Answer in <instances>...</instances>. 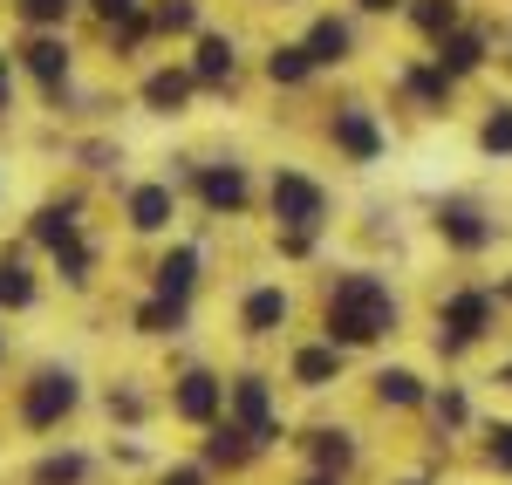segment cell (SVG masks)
Returning <instances> with one entry per match:
<instances>
[{"instance_id": "6da1fadb", "label": "cell", "mask_w": 512, "mask_h": 485, "mask_svg": "<svg viewBox=\"0 0 512 485\" xmlns=\"http://www.w3.org/2000/svg\"><path fill=\"white\" fill-rule=\"evenodd\" d=\"M396 322H403V308H396V294H390L383 274L349 267V274H335V281H328L321 335H328L335 349H376L383 335H396Z\"/></svg>"}, {"instance_id": "7a4b0ae2", "label": "cell", "mask_w": 512, "mask_h": 485, "mask_svg": "<svg viewBox=\"0 0 512 485\" xmlns=\"http://www.w3.org/2000/svg\"><path fill=\"white\" fill-rule=\"evenodd\" d=\"M76 410H82V376L69 363H41L35 376L21 383V397H14V424L35 431V438H48V431H62Z\"/></svg>"}, {"instance_id": "3957f363", "label": "cell", "mask_w": 512, "mask_h": 485, "mask_svg": "<svg viewBox=\"0 0 512 485\" xmlns=\"http://www.w3.org/2000/svg\"><path fill=\"white\" fill-rule=\"evenodd\" d=\"M499 287H451L444 301H437V356H465V349H478L492 328H499Z\"/></svg>"}, {"instance_id": "277c9868", "label": "cell", "mask_w": 512, "mask_h": 485, "mask_svg": "<svg viewBox=\"0 0 512 485\" xmlns=\"http://www.w3.org/2000/svg\"><path fill=\"white\" fill-rule=\"evenodd\" d=\"M328 185L308 178L301 164H274V178H267V212H274L280 233H321L328 226Z\"/></svg>"}, {"instance_id": "5b68a950", "label": "cell", "mask_w": 512, "mask_h": 485, "mask_svg": "<svg viewBox=\"0 0 512 485\" xmlns=\"http://www.w3.org/2000/svg\"><path fill=\"white\" fill-rule=\"evenodd\" d=\"M226 417H239L260 445H280V438H287V424H280V410H274V383H267V376H233V383H226Z\"/></svg>"}, {"instance_id": "8992f818", "label": "cell", "mask_w": 512, "mask_h": 485, "mask_svg": "<svg viewBox=\"0 0 512 485\" xmlns=\"http://www.w3.org/2000/svg\"><path fill=\"white\" fill-rule=\"evenodd\" d=\"M437 240L451 246V253H485V246L499 240V219L485 212L478 199H437Z\"/></svg>"}, {"instance_id": "52a82bcc", "label": "cell", "mask_w": 512, "mask_h": 485, "mask_svg": "<svg viewBox=\"0 0 512 485\" xmlns=\"http://www.w3.org/2000/svg\"><path fill=\"white\" fill-rule=\"evenodd\" d=\"M171 417L178 424H219L226 417V376H212V369H185V376H171Z\"/></svg>"}, {"instance_id": "ba28073f", "label": "cell", "mask_w": 512, "mask_h": 485, "mask_svg": "<svg viewBox=\"0 0 512 485\" xmlns=\"http://www.w3.org/2000/svg\"><path fill=\"white\" fill-rule=\"evenodd\" d=\"M192 192L212 219H239V212L253 205V178H246V164H198Z\"/></svg>"}, {"instance_id": "9c48e42d", "label": "cell", "mask_w": 512, "mask_h": 485, "mask_svg": "<svg viewBox=\"0 0 512 485\" xmlns=\"http://www.w3.org/2000/svg\"><path fill=\"white\" fill-rule=\"evenodd\" d=\"M328 144H335L349 164H376L383 151H390V137H383L376 110H362V103H342V110L328 117Z\"/></svg>"}, {"instance_id": "30bf717a", "label": "cell", "mask_w": 512, "mask_h": 485, "mask_svg": "<svg viewBox=\"0 0 512 485\" xmlns=\"http://www.w3.org/2000/svg\"><path fill=\"white\" fill-rule=\"evenodd\" d=\"M260 451L267 445H260L239 417H219V424H205V438H198V465H205V472H246Z\"/></svg>"}, {"instance_id": "8fae6325", "label": "cell", "mask_w": 512, "mask_h": 485, "mask_svg": "<svg viewBox=\"0 0 512 485\" xmlns=\"http://www.w3.org/2000/svg\"><path fill=\"white\" fill-rule=\"evenodd\" d=\"M21 69L41 82L48 103H62V89H69V41H62V28H35L21 41Z\"/></svg>"}, {"instance_id": "7c38bea8", "label": "cell", "mask_w": 512, "mask_h": 485, "mask_svg": "<svg viewBox=\"0 0 512 485\" xmlns=\"http://www.w3.org/2000/svg\"><path fill=\"white\" fill-rule=\"evenodd\" d=\"M171 219H178L171 178H151V185H130V192H123V226H130V233L158 240V233H171Z\"/></svg>"}, {"instance_id": "4fadbf2b", "label": "cell", "mask_w": 512, "mask_h": 485, "mask_svg": "<svg viewBox=\"0 0 512 485\" xmlns=\"http://www.w3.org/2000/svg\"><path fill=\"white\" fill-rule=\"evenodd\" d=\"M287 315H294V294H287L280 281L246 287V301H239V328H246L253 342H267V335H280V328H287Z\"/></svg>"}, {"instance_id": "5bb4252c", "label": "cell", "mask_w": 512, "mask_h": 485, "mask_svg": "<svg viewBox=\"0 0 512 485\" xmlns=\"http://www.w3.org/2000/svg\"><path fill=\"white\" fill-rule=\"evenodd\" d=\"M342 369H349V349H335L328 335H321V342H301V349L287 356V376H294L301 390H335Z\"/></svg>"}, {"instance_id": "9a60e30c", "label": "cell", "mask_w": 512, "mask_h": 485, "mask_svg": "<svg viewBox=\"0 0 512 485\" xmlns=\"http://www.w3.org/2000/svg\"><path fill=\"white\" fill-rule=\"evenodd\" d=\"M198 274H205V253H198V246H171V253H158V267H151V294L192 301Z\"/></svg>"}, {"instance_id": "2e32d148", "label": "cell", "mask_w": 512, "mask_h": 485, "mask_svg": "<svg viewBox=\"0 0 512 485\" xmlns=\"http://www.w3.org/2000/svg\"><path fill=\"white\" fill-rule=\"evenodd\" d=\"M76 233H82V205L76 199H48V205H35V219H28V246H41V253L69 246Z\"/></svg>"}, {"instance_id": "e0dca14e", "label": "cell", "mask_w": 512, "mask_h": 485, "mask_svg": "<svg viewBox=\"0 0 512 485\" xmlns=\"http://www.w3.org/2000/svg\"><path fill=\"white\" fill-rule=\"evenodd\" d=\"M198 76V89H226L233 82V69H239V48H233V35H198V48H192V62H185Z\"/></svg>"}, {"instance_id": "ac0fdd59", "label": "cell", "mask_w": 512, "mask_h": 485, "mask_svg": "<svg viewBox=\"0 0 512 485\" xmlns=\"http://www.w3.org/2000/svg\"><path fill=\"white\" fill-rule=\"evenodd\" d=\"M301 451H308V472H349L355 465V431H342V424H321V431H308L301 438Z\"/></svg>"}, {"instance_id": "d6986e66", "label": "cell", "mask_w": 512, "mask_h": 485, "mask_svg": "<svg viewBox=\"0 0 512 485\" xmlns=\"http://www.w3.org/2000/svg\"><path fill=\"white\" fill-rule=\"evenodd\" d=\"M369 383H376V404H383V410H417V404H431V383H424L417 369H403V363H383Z\"/></svg>"}, {"instance_id": "ffe728a7", "label": "cell", "mask_w": 512, "mask_h": 485, "mask_svg": "<svg viewBox=\"0 0 512 485\" xmlns=\"http://www.w3.org/2000/svg\"><path fill=\"white\" fill-rule=\"evenodd\" d=\"M431 62H437V69H444L451 82L478 76V69H485V35H478V28H451V35L437 41V55H431Z\"/></svg>"}, {"instance_id": "44dd1931", "label": "cell", "mask_w": 512, "mask_h": 485, "mask_svg": "<svg viewBox=\"0 0 512 485\" xmlns=\"http://www.w3.org/2000/svg\"><path fill=\"white\" fill-rule=\"evenodd\" d=\"M192 89H198L192 69H151V76H144V110H158V117H178V110L192 103Z\"/></svg>"}, {"instance_id": "7402d4cb", "label": "cell", "mask_w": 512, "mask_h": 485, "mask_svg": "<svg viewBox=\"0 0 512 485\" xmlns=\"http://www.w3.org/2000/svg\"><path fill=\"white\" fill-rule=\"evenodd\" d=\"M308 55H315V69H342L355 55V28L342 14H321L315 28H308Z\"/></svg>"}, {"instance_id": "603a6c76", "label": "cell", "mask_w": 512, "mask_h": 485, "mask_svg": "<svg viewBox=\"0 0 512 485\" xmlns=\"http://www.w3.org/2000/svg\"><path fill=\"white\" fill-rule=\"evenodd\" d=\"M41 301V281L28 274V260L21 253H0V315H28Z\"/></svg>"}, {"instance_id": "cb8c5ba5", "label": "cell", "mask_w": 512, "mask_h": 485, "mask_svg": "<svg viewBox=\"0 0 512 485\" xmlns=\"http://www.w3.org/2000/svg\"><path fill=\"white\" fill-rule=\"evenodd\" d=\"M185 322H192V301H171V294L137 301V315H130L137 335H185Z\"/></svg>"}, {"instance_id": "d4e9b609", "label": "cell", "mask_w": 512, "mask_h": 485, "mask_svg": "<svg viewBox=\"0 0 512 485\" xmlns=\"http://www.w3.org/2000/svg\"><path fill=\"white\" fill-rule=\"evenodd\" d=\"M89 479V451L62 445V451H41L35 472H28V485H82Z\"/></svg>"}, {"instance_id": "484cf974", "label": "cell", "mask_w": 512, "mask_h": 485, "mask_svg": "<svg viewBox=\"0 0 512 485\" xmlns=\"http://www.w3.org/2000/svg\"><path fill=\"white\" fill-rule=\"evenodd\" d=\"M451 89H458V82L444 76L437 62H410V69H403V96H410V103H424V110H444V103H451Z\"/></svg>"}, {"instance_id": "4316f807", "label": "cell", "mask_w": 512, "mask_h": 485, "mask_svg": "<svg viewBox=\"0 0 512 485\" xmlns=\"http://www.w3.org/2000/svg\"><path fill=\"white\" fill-rule=\"evenodd\" d=\"M410 28L424 41H444L451 28H465V0H410Z\"/></svg>"}, {"instance_id": "83f0119b", "label": "cell", "mask_w": 512, "mask_h": 485, "mask_svg": "<svg viewBox=\"0 0 512 485\" xmlns=\"http://www.w3.org/2000/svg\"><path fill=\"white\" fill-rule=\"evenodd\" d=\"M308 76H315V55H308V41H280L274 55H267V82H274V89H301Z\"/></svg>"}, {"instance_id": "f1b7e54d", "label": "cell", "mask_w": 512, "mask_h": 485, "mask_svg": "<svg viewBox=\"0 0 512 485\" xmlns=\"http://www.w3.org/2000/svg\"><path fill=\"white\" fill-rule=\"evenodd\" d=\"M48 260H55V274H62L69 287H89V281H96V246L82 240V233H76L69 246H55Z\"/></svg>"}, {"instance_id": "f546056e", "label": "cell", "mask_w": 512, "mask_h": 485, "mask_svg": "<svg viewBox=\"0 0 512 485\" xmlns=\"http://www.w3.org/2000/svg\"><path fill=\"white\" fill-rule=\"evenodd\" d=\"M478 151H485V158H512V103H492V110H485Z\"/></svg>"}, {"instance_id": "4dcf8cb0", "label": "cell", "mask_w": 512, "mask_h": 485, "mask_svg": "<svg viewBox=\"0 0 512 485\" xmlns=\"http://www.w3.org/2000/svg\"><path fill=\"white\" fill-rule=\"evenodd\" d=\"M431 410H437V424H444V431H465V424H472V397H465L458 383L431 390Z\"/></svg>"}, {"instance_id": "1f68e13d", "label": "cell", "mask_w": 512, "mask_h": 485, "mask_svg": "<svg viewBox=\"0 0 512 485\" xmlns=\"http://www.w3.org/2000/svg\"><path fill=\"white\" fill-rule=\"evenodd\" d=\"M151 21H158V35H192L198 28V0H158Z\"/></svg>"}, {"instance_id": "d6a6232c", "label": "cell", "mask_w": 512, "mask_h": 485, "mask_svg": "<svg viewBox=\"0 0 512 485\" xmlns=\"http://www.w3.org/2000/svg\"><path fill=\"white\" fill-rule=\"evenodd\" d=\"M14 14H21L28 28H62V21L76 14V0H14Z\"/></svg>"}, {"instance_id": "836d02e7", "label": "cell", "mask_w": 512, "mask_h": 485, "mask_svg": "<svg viewBox=\"0 0 512 485\" xmlns=\"http://www.w3.org/2000/svg\"><path fill=\"white\" fill-rule=\"evenodd\" d=\"M485 465H492L499 479H512V424H492V431H485Z\"/></svg>"}, {"instance_id": "e575fe53", "label": "cell", "mask_w": 512, "mask_h": 485, "mask_svg": "<svg viewBox=\"0 0 512 485\" xmlns=\"http://www.w3.org/2000/svg\"><path fill=\"white\" fill-rule=\"evenodd\" d=\"M158 485H212V472H205V465L192 458V465H164V472H158Z\"/></svg>"}, {"instance_id": "d590c367", "label": "cell", "mask_w": 512, "mask_h": 485, "mask_svg": "<svg viewBox=\"0 0 512 485\" xmlns=\"http://www.w3.org/2000/svg\"><path fill=\"white\" fill-rule=\"evenodd\" d=\"M110 417L137 424V417H144V397H137V390H110Z\"/></svg>"}, {"instance_id": "8d00e7d4", "label": "cell", "mask_w": 512, "mask_h": 485, "mask_svg": "<svg viewBox=\"0 0 512 485\" xmlns=\"http://www.w3.org/2000/svg\"><path fill=\"white\" fill-rule=\"evenodd\" d=\"M89 7H96L110 28H117V21H130V14H144V0H89Z\"/></svg>"}, {"instance_id": "74e56055", "label": "cell", "mask_w": 512, "mask_h": 485, "mask_svg": "<svg viewBox=\"0 0 512 485\" xmlns=\"http://www.w3.org/2000/svg\"><path fill=\"white\" fill-rule=\"evenodd\" d=\"M280 253H287V260H308V253H315V233H280Z\"/></svg>"}, {"instance_id": "f35d334b", "label": "cell", "mask_w": 512, "mask_h": 485, "mask_svg": "<svg viewBox=\"0 0 512 485\" xmlns=\"http://www.w3.org/2000/svg\"><path fill=\"white\" fill-rule=\"evenodd\" d=\"M0 110H14V55L0 48Z\"/></svg>"}, {"instance_id": "ab89813d", "label": "cell", "mask_w": 512, "mask_h": 485, "mask_svg": "<svg viewBox=\"0 0 512 485\" xmlns=\"http://www.w3.org/2000/svg\"><path fill=\"white\" fill-rule=\"evenodd\" d=\"M362 14H390V7H403V0H355Z\"/></svg>"}, {"instance_id": "60d3db41", "label": "cell", "mask_w": 512, "mask_h": 485, "mask_svg": "<svg viewBox=\"0 0 512 485\" xmlns=\"http://www.w3.org/2000/svg\"><path fill=\"white\" fill-rule=\"evenodd\" d=\"M492 383H499V390H512V356L499 363V376H492Z\"/></svg>"}, {"instance_id": "b9f144b4", "label": "cell", "mask_w": 512, "mask_h": 485, "mask_svg": "<svg viewBox=\"0 0 512 485\" xmlns=\"http://www.w3.org/2000/svg\"><path fill=\"white\" fill-rule=\"evenodd\" d=\"M301 485H342V479H335V472H308Z\"/></svg>"}, {"instance_id": "7bdbcfd3", "label": "cell", "mask_w": 512, "mask_h": 485, "mask_svg": "<svg viewBox=\"0 0 512 485\" xmlns=\"http://www.w3.org/2000/svg\"><path fill=\"white\" fill-rule=\"evenodd\" d=\"M396 485H431V479H396Z\"/></svg>"}, {"instance_id": "ee69618b", "label": "cell", "mask_w": 512, "mask_h": 485, "mask_svg": "<svg viewBox=\"0 0 512 485\" xmlns=\"http://www.w3.org/2000/svg\"><path fill=\"white\" fill-rule=\"evenodd\" d=\"M0 363H7V335H0Z\"/></svg>"}]
</instances>
